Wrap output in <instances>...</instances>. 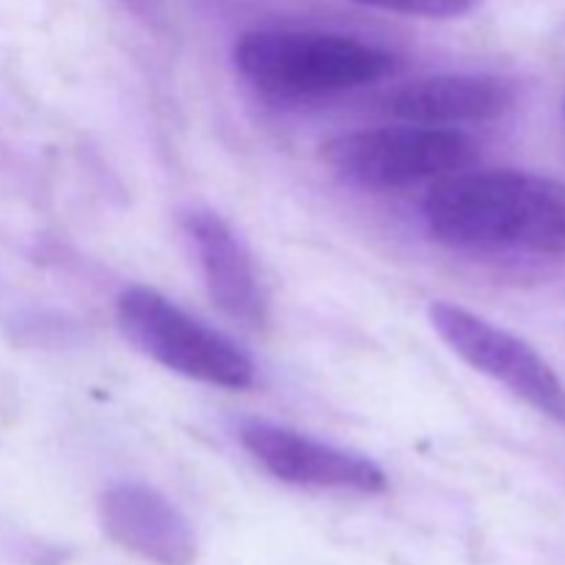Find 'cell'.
<instances>
[{"label": "cell", "instance_id": "6da1fadb", "mask_svg": "<svg viewBox=\"0 0 565 565\" xmlns=\"http://www.w3.org/2000/svg\"><path fill=\"white\" fill-rule=\"evenodd\" d=\"M430 237L452 248H511L565 257V182L519 169H467L423 202Z\"/></svg>", "mask_w": 565, "mask_h": 565}, {"label": "cell", "instance_id": "7a4b0ae2", "mask_svg": "<svg viewBox=\"0 0 565 565\" xmlns=\"http://www.w3.org/2000/svg\"><path fill=\"white\" fill-rule=\"evenodd\" d=\"M232 58L254 92L279 103L351 92L397 70L395 55L356 36L287 28L243 33Z\"/></svg>", "mask_w": 565, "mask_h": 565}, {"label": "cell", "instance_id": "3957f363", "mask_svg": "<svg viewBox=\"0 0 565 565\" xmlns=\"http://www.w3.org/2000/svg\"><path fill=\"white\" fill-rule=\"evenodd\" d=\"M478 158V143L467 132L412 121L342 132L323 143V160L334 174L367 191H397L419 182H439L472 169Z\"/></svg>", "mask_w": 565, "mask_h": 565}, {"label": "cell", "instance_id": "277c9868", "mask_svg": "<svg viewBox=\"0 0 565 565\" xmlns=\"http://www.w3.org/2000/svg\"><path fill=\"white\" fill-rule=\"evenodd\" d=\"M116 323L138 351L185 379L232 392L257 384V367L230 337L199 323L152 287H125Z\"/></svg>", "mask_w": 565, "mask_h": 565}, {"label": "cell", "instance_id": "5b68a950", "mask_svg": "<svg viewBox=\"0 0 565 565\" xmlns=\"http://www.w3.org/2000/svg\"><path fill=\"white\" fill-rule=\"evenodd\" d=\"M428 315L436 334L458 359L511 390L552 423L565 425L563 379L530 342L450 301H434Z\"/></svg>", "mask_w": 565, "mask_h": 565}, {"label": "cell", "instance_id": "8992f818", "mask_svg": "<svg viewBox=\"0 0 565 565\" xmlns=\"http://www.w3.org/2000/svg\"><path fill=\"white\" fill-rule=\"evenodd\" d=\"M237 439L276 480L285 483L359 494H381L390 486L384 469L367 456L326 445L285 425L246 419Z\"/></svg>", "mask_w": 565, "mask_h": 565}, {"label": "cell", "instance_id": "52a82bcc", "mask_svg": "<svg viewBox=\"0 0 565 565\" xmlns=\"http://www.w3.org/2000/svg\"><path fill=\"white\" fill-rule=\"evenodd\" d=\"M99 524L114 544L154 565H193L199 555L191 522L152 486H110L99 497Z\"/></svg>", "mask_w": 565, "mask_h": 565}, {"label": "cell", "instance_id": "ba28073f", "mask_svg": "<svg viewBox=\"0 0 565 565\" xmlns=\"http://www.w3.org/2000/svg\"><path fill=\"white\" fill-rule=\"evenodd\" d=\"M185 232L196 248L199 268L215 307L246 329L268 326V296L263 290L246 243L213 210L185 215Z\"/></svg>", "mask_w": 565, "mask_h": 565}, {"label": "cell", "instance_id": "9c48e42d", "mask_svg": "<svg viewBox=\"0 0 565 565\" xmlns=\"http://www.w3.org/2000/svg\"><path fill=\"white\" fill-rule=\"evenodd\" d=\"M516 105V88L497 75H434L386 97V114L428 127L494 121Z\"/></svg>", "mask_w": 565, "mask_h": 565}, {"label": "cell", "instance_id": "30bf717a", "mask_svg": "<svg viewBox=\"0 0 565 565\" xmlns=\"http://www.w3.org/2000/svg\"><path fill=\"white\" fill-rule=\"evenodd\" d=\"M353 3L395 11V14L406 17H425V20H452V17L472 11L478 0H353Z\"/></svg>", "mask_w": 565, "mask_h": 565}, {"label": "cell", "instance_id": "8fae6325", "mask_svg": "<svg viewBox=\"0 0 565 565\" xmlns=\"http://www.w3.org/2000/svg\"><path fill=\"white\" fill-rule=\"evenodd\" d=\"M563 127H565V110H563Z\"/></svg>", "mask_w": 565, "mask_h": 565}]
</instances>
